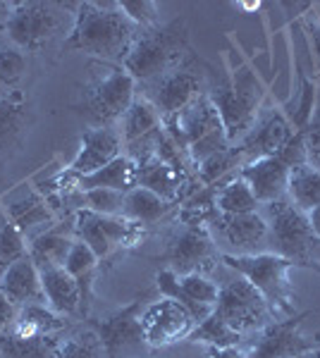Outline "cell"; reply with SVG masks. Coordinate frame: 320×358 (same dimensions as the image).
Instances as JSON below:
<instances>
[{
  "instance_id": "obj_1",
  "label": "cell",
  "mask_w": 320,
  "mask_h": 358,
  "mask_svg": "<svg viewBox=\"0 0 320 358\" xmlns=\"http://www.w3.org/2000/svg\"><path fill=\"white\" fill-rule=\"evenodd\" d=\"M137 34L139 27L122 15L120 3H79L62 48L98 57L108 65H122Z\"/></svg>"
},
{
  "instance_id": "obj_2",
  "label": "cell",
  "mask_w": 320,
  "mask_h": 358,
  "mask_svg": "<svg viewBox=\"0 0 320 358\" xmlns=\"http://www.w3.org/2000/svg\"><path fill=\"white\" fill-rule=\"evenodd\" d=\"M189 57V36L184 22L172 24H155L139 29L130 53L122 67L134 77V82L151 84L179 67Z\"/></svg>"
},
{
  "instance_id": "obj_3",
  "label": "cell",
  "mask_w": 320,
  "mask_h": 358,
  "mask_svg": "<svg viewBox=\"0 0 320 358\" xmlns=\"http://www.w3.org/2000/svg\"><path fill=\"white\" fill-rule=\"evenodd\" d=\"M267 222V246L272 253L292 261L296 268L316 270L320 275V239L311 229L308 215L289 199L260 206Z\"/></svg>"
},
{
  "instance_id": "obj_4",
  "label": "cell",
  "mask_w": 320,
  "mask_h": 358,
  "mask_svg": "<svg viewBox=\"0 0 320 358\" xmlns=\"http://www.w3.org/2000/svg\"><path fill=\"white\" fill-rule=\"evenodd\" d=\"M220 263L227 270L249 280L260 296L272 308L275 317H292L296 310V292L289 273L296 268L292 261L277 256L272 251L253 253V256H225L220 253Z\"/></svg>"
},
{
  "instance_id": "obj_5",
  "label": "cell",
  "mask_w": 320,
  "mask_h": 358,
  "mask_svg": "<svg viewBox=\"0 0 320 358\" xmlns=\"http://www.w3.org/2000/svg\"><path fill=\"white\" fill-rule=\"evenodd\" d=\"M208 96H211L213 106L218 108L227 138L235 146V143H239L251 131V127L258 120L260 106H263L265 98V86L251 72V67L242 65L232 74L230 82L213 86L208 91Z\"/></svg>"
},
{
  "instance_id": "obj_6",
  "label": "cell",
  "mask_w": 320,
  "mask_h": 358,
  "mask_svg": "<svg viewBox=\"0 0 320 358\" xmlns=\"http://www.w3.org/2000/svg\"><path fill=\"white\" fill-rule=\"evenodd\" d=\"M67 8L57 3H17L13 20L5 24V36L25 53H39L55 36L72 29L74 15Z\"/></svg>"
},
{
  "instance_id": "obj_7",
  "label": "cell",
  "mask_w": 320,
  "mask_h": 358,
  "mask_svg": "<svg viewBox=\"0 0 320 358\" xmlns=\"http://www.w3.org/2000/svg\"><path fill=\"white\" fill-rule=\"evenodd\" d=\"M306 163L304 151V127L296 129L292 141L275 155H265V158L251 160V163L239 167V177L249 184L253 192L256 201L260 206L272 203V201L287 199V184L289 175L296 165Z\"/></svg>"
},
{
  "instance_id": "obj_8",
  "label": "cell",
  "mask_w": 320,
  "mask_h": 358,
  "mask_svg": "<svg viewBox=\"0 0 320 358\" xmlns=\"http://www.w3.org/2000/svg\"><path fill=\"white\" fill-rule=\"evenodd\" d=\"M137 98V82L122 65L110 69L84 89L81 115L91 127H115Z\"/></svg>"
},
{
  "instance_id": "obj_9",
  "label": "cell",
  "mask_w": 320,
  "mask_h": 358,
  "mask_svg": "<svg viewBox=\"0 0 320 358\" xmlns=\"http://www.w3.org/2000/svg\"><path fill=\"white\" fill-rule=\"evenodd\" d=\"M215 313H218L232 330H237L244 337L249 332H260L265 325H270L272 320H277L272 308L267 301L260 296V292L256 289L249 280H244L242 275H237L232 280H227L220 287V296L215 303Z\"/></svg>"
},
{
  "instance_id": "obj_10",
  "label": "cell",
  "mask_w": 320,
  "mask_h": 358,
  "mask_svg": "<svg viewBox=\"0 0 320 358\" xmlns=\"http://www.w3.org/2000/svg\"><path fill=\"white\" fill-rule=\"evenodd\" d=\"M144 236V224L127 217L101 215L91 210L74 213V239L84 241L96 253L98 261L113 256L118 248L134 246Z\"/></svg>"
},
{
  "instance_id": "obj_11",
  "label": "cell",
  "mask_w": 320,
  "mask_h": 358,
  "mask_svg": "<svg viewBox=\"0 0 320 358\" xmlns=\"http://www.w3.org/2000/svg\"><path fill=\"white\" fill-rule=\"evenodd\" d=\"M206 84L203 74L196 67L194 57H187L179 67L170 69L160 79L146 84V96L155 108H158L162 122L174 120L182 110H187L196 98L206 96Z\"/></svg>"
},
{
  "instance_id": "obj_12",
  "label": "cell",
  "mask_w": 320,
  "mask_h": 358,
  "mask_svg": "<svg viewBox=\"0 0 320 358\" xmlns=\"http://www.w3.org/2000/svg\"><path fill=\"white\" fill-rule=\"evenodd\" d=\"M215 246L225 256H253V253L270 251L267 246V222L258 213H244V215H225L215 210L208 220Z\"/></svg>"
},
{
  "instance_id": "obj_13",
  "label": "cell",
  "mask_w": 320,
  "mask_h": 358,
  "mask_svg": "<svg viewBox=\"0 0 320 358\" xmlns=\"http://www.w3.org/2000/svg\"><path fill=\"white\" fill-rule=\"evenodd\" d=\"M148 303V294L134 299L115 315L106 320H94L91 327L98 332L106 349V358H137L151 351V346L141 330V310Z\"/></svg>"
},
{
  "instance_id": "obj_14",
  "label": "cell",
  "mask_w": 320,
  "mask_h": 358,
  "mask_svg": "<svg viewBox=\"0 0 320 358\" xmlns=\"http://www.w3.org/2000/svg\"><path fill=\"white\" fill-rule=\"evenodd\" d=\"M308 313L280 317L272 320L258 332V339L253 342L251 349L246 351V358H304L313 349L320 346L318 337H306L301 334V325Z\"/></svg>"
},
{
  "instance_id": "obj_15",
  "label": "cell",
  "mask_w": 320,
  "mask_h": 358,
  "mask_svg": "<svg viewBox=\"0 0 320 358\" xmlns=\"http://www.w3.org/2000/svg\"><path fill=\"white\" fill-rule=\"evenodd\" d=\"M194 327V315L174 299L160 296L155 301H148L146 308L141 310V330L151 349H160L179 339H187Z\"/></svg>"
},
{
  "instance_id": "obj_16",
  "label": "cell",
  "mask_w": 320,
  "mask_h": 358,
  "mask_svg": "<svg viewBox=\"0 0 320 358\" xmlns=\"http://www.w3.org/2000/svg\"><path fill=\"white\" fill-rule=\"evenodd\" d=\"M0 208L5 210V220L13 222L27 236V244L36 227H41V234H43L55 224V213L50 210L48 201L32 182H22L5 192L0 196Z\"/></svg>"
},
{
  "instance_id": "obj_17",
  "label": "cell",
  "mask_w": 320,
  "mask_h": 358,
  "mask_svg": "<svg viewBox=\"0 0 320 358\" xmlns=\"http://www.w3.org/2000/svg\"><path fill=\"white\" fill-rule=\"evenodd\" d=\"M167 261L177 277L191 273L206 275L208 270H213V263L220 261V251L208 227L187 224L167 246Z\"/></svg>"
},
{
  "instance_id": "obj_18",
  "label": "cell",
  "mask_w": 320,
  "mask_h": 358,
  "mask_svg": "<svg viewBox=\"0 0 320 358\" xmlns=\"http://www.w3.org/2000/svg\"><path fill=\"white\" fill-rule=\"evenodd\" d=\"M294 134H296V129L292 127V122H289V120L284 117V113H280L277 108L267 115H258L251 131L237 143V146L242 148L244 165L251 163V160L265 158V155L280 153L282 148L292 141Z\"/></svg>"
},
{
  "instance_id": "obj_19",
  "label": "cell",
  "mask_w": 320,
  "mask_h": 358,
  "mask_svg": "<svg viewBox=\"0 0 320 358\" xmlns=\"http://www.w3.org/2000/svg\"><path fill=\"white\" fill-rule=\"evenodd\" d=\"M122 148H125V143H122L118 127H91L81 136L79 151L72 163L67 165V170L74 177L94 175L101 167L113 163L115 158H120Z\"/></svg>"
},
{
  "instance_id": "obj_20",
  "label": "cell",
  "mask_w": 320,
  "mask_h": 358,
  "mask_svg": "<svg viewBox=\"0 0 320 358\" xmlns=\"http://www.w3.org/2000/svg\"><path fill=\"white\" fill-rule=\"evenodd\" d=\"M0 292L13 301V306H17V310L27 303H46L43 289H41V273L36 263L29 258V253L10 265L8 270H3V275H0Z\"/></svg>"
},
{
  "instance_id": "obj_21",
  "label": "cell",
  "mask_w": 320,
  "mask_h": 358,
  "mask_svg": "<svg viewBox=\"0 0 320 358\" xmlns=\"http://www.w3.org/2000/svg\"><path fill=\"white\" fill-rule=\"evenodd\" d=\"M39 273L46 306L62 317L81 315V294L74 277L65 268H43Z\"/></svg>"
},
{
  "instance_id": "obj_22",
  "label": "cell",
  "mask_w": 320,
  "mask_h": 358,
  "mask_svg": "<svg viewBox=\"0 0 320 358\" xmlns=\"http://www.w3.org/2000/svg\"><path fill=\"white\" fill-rule=\"evenodd\" d=\"M184 184H187V175L174 170L172 165L162 163L155 155H148L137 163V187L148 189L170 203H177L182 199Z\"/></svg>"
},
{
  "instance_id": "obj_23",
  "label": "cell",
  "mask_w": 320,
  "mask_h": 358,
  "mask_svg": "<svg viewBox=\"0 0 320 358\" xmlns=\"http://www.w3.org/2000/svg\"><path fill=\"white\" fill-rule=\"evenodd\" d=\"M29 124V110L22 94L0 96V158L13 155L22 146Z\"/></svg>"
},
{
  "instance_id": "obj_24",
  "label": "cell",
  "mask_w": 320,
  "mask_h": 358,
  "mask_svg": "<svg viewBox=\"0 0 320 358\" xmlns=\"http://www.w3.org/2000/svg\"><path fill=\"white\" fill-rule=\"evenodd\" d=\"M213 187V203L215 210L225 213V215H244V213H258L260 203L256 201L253 192L249 184L239 177V170L232 172L230 177L220 179Z\"/></svg>"
},
{
  "instance_id": "obj_25",
  "label": "cell",
  "mask_w": 320,
  "mask_h": 358,
  "mask_svg": "<svg viewBox=\"0 0 320 358\" xmlns=\"http://www.w3.org/2000/svg\"><path fill=\"white\" fill-rule=\"evenodd\" d=\"M160 127H162V117H160L158 108H155L146 96H137L130 106V110L122 115V120L118 122V131L122 136V143H125V148H127V146H132V143L146 138L148 134H153V131H158Z\"/></svg>"
},
{
  "instance_id": "obj_26",
  "label": "cell",
  "mask_w": 320,
  "mask_h": 358,
  "mask_svg": "<svg viewBox=\"0 0 320 358\" xmlns=\"http://www.w3.org/2000/svg\"><path fill=\"white\" fill-rule=\"evenodd\" d=\"M134 187H137V163L125 153L120 158H115L110 165L94 172V175L77 179L79 192H89V189H115V192L130 194Z\"/></svg>"
},
{
  "instance_id": "obj_27",
  "label": "cell",
  "mask_w": 320,
  "mask_h": 358,
  "mask_svg": "<svg viewBox=\"0 0 320 358\" xmlns=\"http://www.w3.org/2000/svg\"><path fill=\"white\" fill-rule=\"evenodd\" d=\"M98 258L84 241H74L69 248V256L65 261V270L74 277L81 294V317H89L91 310V296H94V277L98 270Z\"/></svg>"
},
{
  "instance_id": "obj_28",
  "label": "cell",
  "mask_w": 320,
  "mask_h": 358,
  "mask_svg": "<svg viewBox=\"0 0 320 358\" xmlns=\"http://www.w3.org/2000/svg\"><path fill=\"white\" fill-rule=\"evenodd\" d=\"M74 234L62 232L57 224L48 229V232L34 236L29 241V258L36 263L39 270L43 268H65V261L69 256V248L74 244Z\"/></svg>"
},
{
  "instance_id": "obj_29",
  "label": "cell",
  "mask_w": 320,
  "mask_h": 358,
  "mask_svg": "<svg viewBox=\"0 0 320 358\" xmlns=\"http://www.w3.org/2000/svg\"><path fill=\"white\" fill-rule=\"evenodd\" d=\"M65 327L62 315L50 310L46 303H27L17 310L13 334L20 337H55L57 332Z\"/></svg>"
},
{
  "instance_id": "obj_30",
  "label": "cell",
  "mask_w": 320,
  "mask_h": 358,
  "mask_svg": "<svg viewBox=\"0 0 320 358\" xmlns=\"http://www.w3.org/2000/svg\"><path fill=\"white\" fill-rule=\"evenodd\" d=\"M174 208L170 201L160 199L158 194L148 192L144 187H134L130 194H125V210H122V217L139 224H153L158 222L160 217H165Z\"/></svg>"
},
{
  "instance_id": "obj_31",
  "label": "cell",
  "mask_w": 320,
  "mask_h": 358,
  "mask_svg": "<svg viewBox=\"0 0 320 358\" xmlns=\"http://www.w3.org/2000/svg\"><path fill=\"white\" fill-rule=\"evenodd\" d=\"M287 199L299 208L301 213H311L320 206V170L311 165H296L289 175Z\"/></svg>"
},
{
  "instance_id": "obj_32",
  "label": "cell",
  "mask_w": 320,
  "mask_h": 358,
  "mask_svg": "<svg viewBox=\"0 0 320 358\" xmlns=\"http://www.w3.org/2000/svg\"><path fill=\"white\" fill-rule=\"evenodd\" d=\"M53 358H106V349L94 327H81L57 337Z\"/></svg>"
},
{
  "instance_id": "obj_33",
  "label": "cell",
  "mask_w": 320,
  "mask_h": 358,
  "mask_svg": "<svg viewBox=\"0 0 320 358\" xmlns=\"http://www.w3.org/2000/svg\"><path fill=\"white\" fill-rule=\"evenodd\" d=\"M187 339L194 344H206V346H211V349H232V346H239L244 337L237 330H232L223 317L213 310L206 320H201L199 325L191 330Z\"/></svg>"
},
{
  "instance_id": "obj_34",
  "label": "cell",
  "mask_w": 320,
  "mask_h": 358,
  "mask_svg": "<svg viewBox=\"0 0 320 358\" xmlns=\"http://www.w3.org/2000/svg\"><path fill=\"white\" fill-rule=\"evenodd\" d=\"M57 337H20L0 334V358H53Z\"/></svg>"
},
{
  "instance_id": "obj_35",
  "label": "cell",
  "mask_w": 320,
  "mask_h": 358,
  "mask_svg": "<svg viewBox=\"0 0 320 358\" xmlns=\"http://www.w3.org/2000/svg\"><path fill=\"white\" fill-rule=\"evenodd\" d=\"M242 165H244L242 148L235 143V146H227L225 151L213 153L211 158H206L203 163L196 165V179H199L203 187H211V184H218L220 179L237 172L235 167H242Z\"/></svg>"
},
{
  "instance_id": "obj_36",
  "label": "cell",
  "mask_w": 320,
  "mask_h": 358,
  "mask_svg": "<svg viewBox=\"0 0 320 358\" xmlns=\"http://www.w3.org/2000/svg\"><path fill=\"white\" fill-rule=\"evenodd\" d=\"M179 289L187 294V299L196 308H201L206 315H211L215 310V303H218L220 296V287L215 285L213 280H208L206 275L201 273H191V275H182L177 277Z\"/></svg>"
},
{
  "instance_id": "obj_37",
  "label": "cell",
  "mask_w": 320,
  "mask_h": 358,
  "mask_svg": "<svg viewBox=\"0 0 320 358\" xmlns=\"http://www.w3.org/2000/svg\"><path fill=\"white\" fill-rule=\"evenodd\" d=\"M81 210L122 217L125 194L115 192V189H89V192H81Z\"/></svg>"
},
{
  "instance_id": "obj_38",
  "label": "cell",
  "mask_w": 320,
  "mask_h": 358,
  "mask_svg": "<svg viewBox=\"0 0 320 358\" xmlns=\"http://www.w3.org/2000/svg\"><path fill=\"white\" fill-rule=\"evenodd\" d=\"M27 253H29L27 236L13 222L5 220L3 227H0V275H3V270H8L10 265L20 261V258H25Z\"/></svg>"
},
{
  "instance_id": "obj_39",
  "label": "cell",
  "mask_w": 320,
  "mask_h": 358,
  "mask_svg": "<svg viewBox=\"0 0 320 358\" xmlns=\"http://www.w3.org/2000/svg\"><path fill=\"white\" fill-rule=\"evenodd\" d=\"M27 74V53L13 43L0 45V84L15 86Z\"/></svg>"
},
{
  "instance_id": "obj_40",
  "label": "cell",
  "mask_w": 320,
  "mask_h": 358,
  "mask_svg": "<svg viewBox=\"0 0 320 358\" xmlns=\"http://www.w3.org/2000/svg\"><path fill=\"white\" fill-rule=\"evenodd\" d=\"M120 10L139 29H148L158 24V5L151 3V0H122Z\"/></svg>"
},
{
  "instance_id": "obj_41",
  "label": "cell",
  "mask_w": 320,
  "mask_h": 358,
  "mask_svg": "<svg viewBox=\"0 0 320 358\" xmlns=\"http://www.w3.org/2000/svg\"><path fill=\"white\" fill-rule=\"evenodd\" d=\"M304 151H306V165L320 170V115L311 117L304 127Z\"/></svg>"
},
{
  "instance_id": "obj_42",
  "label": "cell",
  "mask_w": 320,
  "mask_h": 358,
  "mask_svg": "<svg viewBox=\"0 0 320 358\" xmlns=\"http://www.w3.org/2000/svg\"><path fill=\"white\" fill-rule=\"evenodd\" d=\"M304 29H306L308 43H311V57H313V65H316L318 82H320V24L316 20H306Z\"/></svg>"
},
{
  "instance_id": "obj_43",
  "label": "cell",
  "mask_w": 320,
  "mask_h": 358,
  "mask_svg": "<svg viewBox=\"0 0 320 358\" xmlns=\"http://www.w3.org/2000/svg\"><path fill=\"white\" fill-rule=\"evenodd\" d=\"M15 317H17V306H13V301L0 292V334L13 330Z\"/></svg>"
},
{
  "instance_id": "obj_44",
  "label": "cell",
  "mask_w": 320,
  "mask_h": 358,
  "mask_svg": "<svg viewBox=\"0 0 320 358\" xmlns=\"http://www.w3.org/2000/svg\"><path fill=\"white\" fill-rule=\"evenodd\" d=\"M15 10H17L15 0H0V29H3V31H5V24L13 20Z\"/></svg>"
},
{
  "instance_id": "obj_45",
  "label": "cell",
  "mask_w": 320,
  "mask_h": 358,
  "mask_svg": "<svg viewBox=\"0 0 320 358\" xmlns=\"http://www.w3.org/2000/svg\"><path fill=\"white\" fill-rule=\"evenodd\" d=\"M211 358H246V351H242L239 346H232V349H211Z\"/></svg>"
},
{
  "instance_id": "obj_46",
  "label": "cell",
  "mask_w": 320,
  "mask_h": 358,
  "mask_svg": "<svg viewBox=\"0 0 320 358\" xmlns=\"http://www.w3.org/2000/svg\"><path fill=\"white\" fill-rule=\"evenodd\" d=\"M308 222H311V229L316 232V236L320 239V206L313 208V210L308 213Z\"/></svg>"
},
{
  "instance_id": "obj_47",
  "label": "cell",
  "mask_w": 320,
  "mask_h": 358,
  "mask_svg": "<svg viewBox=\"0 0 320 358\" xmlns=\"http://www.w3.org/2000/svg\"><path fill=\"white\" fill-rule=\"evenodd\" d=\"M304 358H320V346H318V349H313L311 354H308V356H304Z\"/></svg>"
},
{
  "instance_id": "obj_48",
  "label": "cell",
  "mask_w": 320,
  "mask_h": 358,
  "mask_svg": "<svg viewBox=\"0 0 320 358\" xmlns=\"http://www.w3.org/2000/svg\"><path fill=\"white\" fill-rule=\"evenodd\" d=\"M313 10H316V22H318V24H320V3H316V5H313Z\"/></svg>"
}]
</instances>
